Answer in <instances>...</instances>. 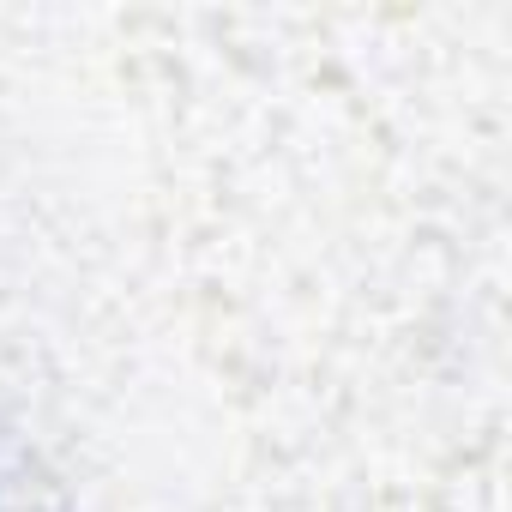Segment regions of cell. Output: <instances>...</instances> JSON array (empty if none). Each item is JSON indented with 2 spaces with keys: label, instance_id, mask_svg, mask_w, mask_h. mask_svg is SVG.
<instances>
[{
  "label": "cell",
  "instance_id": "6da1fadb",
  "mask_svg": "<svg viewBox=\"0 0 512 512\" xmlns=\"http://www.w3.org/2000/svg\"><path fill=\"white\" fill-rule=\"evenodd\" d=\"M0 512H7V500H0Z\"/></svg>",
  "mask_w": 512,
  "mask_h": 512
}]
</instances>
